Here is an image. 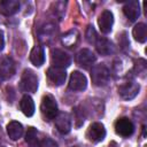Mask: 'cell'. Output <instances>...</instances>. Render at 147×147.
I'll return each instance as SVG.
<instances>
[{"label":"cell","instance_id":"1","mask_svg":"<svg viewBox=\"0 0 147 147\" xmlns=\"http://www.w3.org/2000/svg\"><path fill=\"white\" fill-rule=\"evenodd\" d=\"M40 111H41V115L45 118V121H52L56 117V115L59 114L57 103L53 95H51V94L44 95V98L41 100V105H40Z\"/></svg>","mask_w":147,"mask_h":147},{"label":"cell","instance_id":"2","mask_svg":"<svg viewBox=\"0 0 147 147\" xmlns=\"http://www.w3.org/2000/svg\"><path fill=\"white\" fill-rule=\"evenodd\" d=\"M91 79L95 86H105L110 79V72L103 63L95 64L91 70Z\"/></svg>","mask_w":147,"mask_h":147},{"label":"cell","instance_id":"3","mask_svg":"<svg viewBox=\"0 0 147 147\" xmlns=\"http://www.w3.org/2000/svg\"><path fill=\"white\" fill-rule=\"evenodd\" d=\"M20 87L24 92H30V93L37 92V88H38V77H37V75L32 70L25 69L22 74V77H21Z\"/></svg>","mask_w":147,"mask_h":147},{"label":"cell","instance_id":"4","mask_svg":"<svg viewBox=\"0 0 147 147\" xmlns=\"http://www.w3.org/2000/svg\"><path fill=\"white\" fill-rule=\"evenodd\" d=\"M51 61H52V64L53 67H56V68H68L70 64H71V57L68 53H65L64 51L62 49H59V48H55L52 51L51 53Z\"/></svg>","mask_w":147,"mask_h":147},{"label":"cell","instance_id":"5","mask_svg":"<svg viewBox=\"0 0 147 147\" xmlns=\"http://www.w3.org/2000/svg\"><path fill=\"white\" fill-rule=\"evenodd\" d=\"M139 90H140V85L137 82L127 80L118 87V93L123 99L131 100L139 93Z\"/></svg>","mask_w":147,"mask_h":147},{"label":"cell","instance_id":"6","mask_svg":"<svg viewBox=\"0 0 147 147\" xmlns=\"http://www.w3.org/2000/svg\"><path fill=\"white\" fill-rule=\"evenodd\" d=\"M106 137V129L103 124L101 123H92L87 131H86V138L92 142H100Z\"/></svg>","mask_w":147,"mask_h":147},{"label":"cell","instance_id":"7","mask_svg":"<svg viewBox=\"0 0 147 147\" xmlns=\"http://www.w3.org/2000/svg\"><path fill=\"white\" fill-rule=\"evenodd\" d=\"M95 60H96V57H95L94 53L87 48H83L76 54V62L83 69H88L90 67H92V64L95 62Z\"/></svg>","mask_w":147,"mask_h":147},{"label":"cell","instance_id":"8","mask_svg":"<svg viewBox=\"0 0 147 147\" xmlns=\"http://www.w3.org/2000/svg\"><path fill=\"white\" fill-rule=\"evenodd\" d=\"M115 131L121 137H130L134 132V125L131 122V119L126 117H122L116 121L115 123Z\"/></svg>","mask_w":147,"mask_h":147},{"label":"cell","instance_id":"9","mask_svg":"<svg viewBox=\"0 0 147 147\" xmlns=\"http://www.w3.org/2000/svg\"><path fill=\"white\" fill-rule=\"evenodd\" d=\"M87 86V79L84 74L79 71H74L70 75L69 88L72 91H84Z\"/></svg>","mask_w":147,"mask_h":147},{"label":"cell","instance_id":"10","mask_svg":"<svg viewBox=\"0 0 147 147\" xmlns=\"http://www.w3.org/2000/svg\"><path fill=\"white\" fill-rule=\"evenodd\" d=\"M55 119V126L57 131L62 134H67L71 130V117L68 113H59L56 115Z\"/></svg>","mask_w":147,"mask_h":147},{"label":"cell","instance_id":"11","mask_svg":"<svg viewBox=\"0 0 147 147\" xmlns=\"http://www.w3.org/2000/svg\"><path fill=\"white\" fill-rule=\"evenodd\" d=\"M47 77L48 79L56 86L62 85L65 82L67 78V72L62 68H56V67H51L47 70Z\"/></svg>","mask_w":147,"mask_h":147},{"label":"cell","instance_id":"12","mask_svg":"<svg viewBox=\"0 0 147 147\" xmlns=\"http://www.w3.org/2000/svg\"><path fill=\"white\" fill-rule=\"evenodd\" d=\"M113 23H114L113 13L110 10H103L101 13V15L99 16V20H98V24H99L101 32L102 33H109L111 31Z\"/></svg>","mask_w":147,"mask_h":147},{"label":"cell","instance_id":"13","mask_svg":"<svg viewBox=\"0 0 147 147\" xmlns=\"http://www.w3.org/2000/svg\"><path fill=\"white\" fill-rule=\"evenodd\" d=\"M0 74L2 79H9L15 74V62L11 57H3L0 62Z\"/></svg>","mask_w":147,"mask_h":147},{"label":"cell","instance_id":"14","mask_svg":"<svg viewBox=\"0 0 147 147\" xmlns=\"http://www.w3.org/2000/svg\"><path fill=\"white\" fill-rule=\"evenodd\" d=\"M123 13L130 22H134L140 15V5L138 1H129L123 7Z\"/></svg>","mask_w":147,"mask_h":147},{"label":"cell","instance_id":"15","mask_svg":"<svg viewBox=\"0 0 147 147\" xmlns=\"http://www.w3.org/2000/svg\"><path fill=\"white\" fill-rule=\"evenodd\" d=\"M55 34H56V25L54 23H46L39 30V40L44 44H48L52 41Z\"/></svg>","mask_w":147,"mask_h":147},{"label":"cell","instance_id":"16","mask_svg":"<svg viewBox=\"0 0 147 147\" xmlns=\"http://www.w3.org/2000/svg\"><path fill=\"white\" fill-rule=\"evenodd\" d=\"M20 9L17 0H0V13L5 16H11Z\"/></svg>","mask_w":147,"mask_h":147},{"label":"cell","instance_id":"17","mask_svg":"<svg viewBox=\"0 0 147 147\" xmlns=\"http://www.w3.org/2000/svg\"><path fill=\"white\" fill-rule=\"evenodd\" d=\"M94 45H95V48H96L98 53L101 54V55H110V54L114 53V45L107 38L98 37Z\"/></svg>","mask_w":147,"mask_h":147},{"label":"cell","instance_id":"18","mask_svg":"<svg viewBox=\"0 0 147 147\" xmlns=\"http://www.w3.org/2000/svg\"><path fill=\"white\" fill-rule=\"evenodd\" d=\"M30 61L36 67H41L45 62V51L41 46H34L30 53Z\"/></svg>","mask_w":147,"mask_h":147},{"label":"cell","instance_id":"19","mask_svg":"<svg viewBox=\"0 0 147 147\" xmlns=\"http://www.w3.org/2000/svg\"><path fill=\"white\" fill-rule=\"evenodd\" d=\"M20 108L25 116H28V117L32 116L34 114V102H33L32 98L30 95L25 94L20 101Z\"/></svg>","mask_w":147,"mask_h":147},{"label":"cell","instance_id":"20","mask_svg":"<svg viewBox=\"0 0 147 147\" xmlns=\"http://www.w3.org/2000/svg\"><path fill=\"white\" fill-rule=\"evenodd\" d=\"M7 134L11 140H18L23 134V126L16 121H11L7 125Z\"/></svg>","mask_w":147,"mask_h":147},{"label":"cell","instance_id":"21","mask_svg":"<svg viewBox=\"0 0 147 147\" xmlns=\"http://www.w3.org/2000/svg\"><path fill=\"white\" fill-rule=\"evenodd\" d=\"M133 37L138 42H145L147 40V26L145 23H138L133 28Z\"/></svg>","mask_w":147,"mask_h":147},{"label":"cell","instance_id":"22","mask_svg":"<svg viewBox=\"0 0 147 147\" xmlns=\"http://www.w3.org/2000/svg\"><path fill=\"white\" fill-rule=\"evenodd\" d=\"M25 141L30 147H36L38 145V132L37 129L33 126L28 127V131L25 133Z\"/></svg>","mask_w":147,"mask_h":147},{"label":"cell","instance_id":"23","mask_svg":"<svg viewBox=\"0 0 147 147\" xmlns=\"http://www.w3.org/2000/svg\"><path fill=\"white\" fill-rule=\"evenodd\" d=\"M77 40H78V32L76 30H71L62 37V42L67 47H72L77 42Z\"/></svg>","mask_w":147,"mask_h":147},{"label":"cell","instance_id":"24","mask_svg":"<svg viewBox=\"0 0 147 147\" xmlns=\"http://www.w3.org/2000/svg\"><path fill=\"white\" fill-rule=\"evenodd\" d=\"M86 39L90 44H94L98 39V34H96V31L94 30V28L92 25H90L87 28V31H86Z\"/></svg>","mask_w":147,"mask_h":147},{"label":"cell","instance_id":"25","mask_svg":"<svg viewBox=\"0 0 147 147\" xmlns=\"http://www.w3.org/2000/svg\"><path fill=\"white\" fill-rule=\"evenodd\" d=\"M136 69H137L138 75L144 77V74H146V61L142 59H139L138 60V67H136Z\"/></svg>","mask_w":147,"mask_h":147},{"label":"cell","instance_id":"26","mask_svg":"<svg viewBox=\"0 0 147 147\" xmlns=\"http://www.w3.org/2000/svg\"><path fill=\"white\" fill-rule=\"evenodd\" d=\"M40 147H59V146L53 139L46 137L40 141Z\"/></svg>","mask_w":147,"mask_h":147},{"label":"cell","instance_id":"27","mask_svg":"<svg viewBox=\"0 0 147 147\" xmlns=\"http://www.w3.org/2000/svg\"><path fill=\"white\" fill-rule=\"evenodd\" d=\"M3 46H5V40H3V33L2 31L0 30V52L3 49Z\"/></svg>","mask_w":147,"mask_h":147},{"label":"cell","instance_id":"28","mask_svg":"<svg viewBox=\"0 0 147 147\" xmlns=\"http://www.w3.org/2000/svg\"><path fill=\"white\" fill-rule=\"evenodd\" d=\"M3 79H2V77H1V74H0V84H1V82H2Z\"/></svg>","mask_w":147,"mask_h":147},{"label":"cell","instance_id":"29","mask_svg":"<svg viewBox=\"0 0 147 147\" xmlns=\"http://www.w3.org/2000/svg\"><path fill=\"white\" fill-rule=\"evenodd\" d=\"M74 147H77V146H74Z\"/></svg>","mask_w":147,"mask_h":147}]
</instances>
